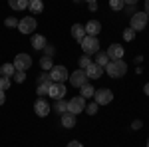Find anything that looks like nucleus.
Here are the masks:
<instances>
[{
  "instance_id": "nucleus-1",
  "label": "nucleus",
  "mask_w": 149,
  "mask_h": 147,
  "mask_svg": "<svg viewBox=\"0 0 149 147\" xmlns=\"http://www.w3.org/2000/svg\"><path fill=\"white\" fill-rule=\"evenodd\" d=\"M103 74H107L109 78H121L127 74V64L123 62V58L121 60H109L103 68Z\"/></svg>"
},
{
  "instance_id": "nucleus-2",
  "label": "nucleus",
  "mask_w": 149,
  "mask_h": 147,
  "mask_svg": "<svg viewBox=\"0 0 149 147\" xmlns=\"http://www.w3.org/2000/svg\"><path fill=\"white\" fill-rule=\"evenodd\" d=\"M80 46H81V50H84V54H88V56L100 52V40H97V36H84L80 40Z\"/></svg>"
},
{
  "instance_id": "nucleus-3",
  "label": "nucleus",
  "mask_w": 149,
  "mask_h": 147,
  "mask_svg": "<svg viewBox=\"0 0 149 147\" xmlns=\"http://www.w3.org/2000/svg\"><path fill=\"white\" fill-rule=\"evenodd\" d=\"M147 20H149V16L143 10H139V12H135V14L129 18V28H131V30H135V32H141V30H145Z\"/></svg>"
},
{
  "instance_id": "nucleus-4",
  "label": "nucleus",
  "mask_w": 149,
  "mask_h": 147,
  "mask_svg": "<svg viewBox=\"0 0 149 147\" xmlns=\"http://www.w3.org/2000/svg\"><path fill=\"white\" fill-rule=\"evenodd\" d=\"M14 68H16V72H28V70L32 68V56H28V54H16V58H14Z\"/></svg>"
},
{
  "instance_id": "nucleus-5",
  "label": "nucleus",
  "mask_w": 149,
  "mask_h": 147,
  "mask_svg": "<svg viewBox=\"0 0 149 147\" xmlns=\"http://www.w3.org/2000/svg\"><path fill=\"white\" fill-rule=\"evenodd\" d=\"M93 100H95L97 105H107V103H111V100H113V91L107 90V88H100V90H95V93H93Z\"/></svg>"
},
{
  "instance_id": "nucleus-6",
  "label": "nucleus",
  "mask_w": 149,
  "mask_h": 147,
  "mask_svg": "<svg viewBox=\"0 0 149 147\" xmlns=\"http://www.w3.org/2000/svg\"><path fill=\"white\" fill-rule=\"evenodd\" d=\"M66 86H64V82H52L50 84V88H48V95L52 98V100H62L64 95H66Z\"/></svg>"
},
{
  "instance_id": "nucleus-7",
  "label": "nucleus",
  "mask_w": 149,
  "mask_h": 147,
  "mask_svg": "<svg viewBox=\"0 0 149 147\" xmlns=\"http://www.w3.org/2000/svg\"><path fill=\"white\" fill-rule=\"evenodd\" d=\"M36 26H38V22H36L34 16H24L22 20L18 22V30H20L22 34H32L36 30Z\"/></svg>"
},
{
  "instance_id": "nucleus-8",
  "label": "nucleus",
  "mask_w": 149,
  "mask_h": 147,
  "mask_svg": "<svg viewBox=\"0 0 149 147\" xmlns=\"http://www.w3.org/2000/svg\"><path fill=\"white\" fill-rule=\"evenodd\" d=\"M86 109V98H81V95H76V98H72L68 102V111L74 113V115H78Z\"/></svg>"
},
{
  "instance_id": "nucleus-9",
  "label": "nucleus",
  "mask_w": 149,
  "mask_h": 147,
  "mask_svg": "<svg viewBox=\"0 0 149 147\" xmlns=\"http://www.w3.org/2000/svg\"><path fill=\"white\" fill-rule=\"evenodd\" d=\"M48 74H50L52 82H66L70 78V72L66 70V66H54Z\"/></svg>"
},
{
  "instance_id": "nucleus-10",
  "label": "nucleus",
  "mask_w": 149,
  "mask_h": 147,
  "mask_svg": "<svg viewBox=\"0 0 149 147\" xmlns=\"http://www.w3.org/2000/svg\"><path fill=\"white\" fill-rule=\"evenodd\" d=\"M70 84L74 86V88H80V86H84L86 82H88V76H86V70H76V72H72L70 74Z\"/></svg>"
},
{
  "instance_id": "nucleus-11",
  "label": "nucleus",
  "mask_w": 149,
  "mask_h": 147,
  "mask_svg": "<svg viewBox=\"0 0 149 147\" xmlns=\"http://www.w3.org/2000/svg\"><path fill=\"white\" fill-rule=\"evenodd\" d=\"M50 103H48V100H44V98H38L34 102V113L38 115V117H46L48 113H50Z\"/></svg>"
},
{
  "instance_id": "nucleus-12",
  "label": "nucleus",
  "mask_w": 149,
  "mask_h": 147,
  "mask_svg": "<svg viewBox=\"0 0 149 147\" xmlns=\"http://www.w3.org/2000/svg\"><path fill=\"white\" fill-rule=\"evenodd\" d=\"M105 54L109 56V60H121L125 54V48L121 44H109V48L105 50Z\"/></svg>"
},
{
  "instance_id": "nucleus-13",
  "label": "nucleus",
  "mask_w": 149,
  "mask_h": 147,
  "mask_svg": "<svg viewBox=\"0 0 149 147\" xmlns=\"http://www.w3.org/2000/svg\"><path fill=\"white\" fill-rule=\"evenodd\" d=\"M86 76H88V79H100L103 76V68L92 62V64L86 68Z\"/></svg>"
},
{
  "instance_id": "nucleus-14",
  "label": "nucleus",
  "mask_w": 149,
  "mask_h": 147,
  "mask_svg": "<svg viewBox=\"0 0 149 147\" xmlns=\"http://www.w3.org/2000/svg\"><path fill=\"white\" fill-rule=\"evenodd\" d=\"M84 28H86V36H97L102 32V24L97 22V20H90Z\"/></svg>"
},
{
  "instance_id": "nucleus-15",
  "label": "nucleus",
  "mask_w": 149,
  "mask_h": 147,
  "mask_svg": "<svg viewBox=\"0 0 149 147\" xmlns=\"http://www.w3.org/2000/svg\"><path fill=\"white\" fill-rule=\"evenodd\" d=\"M30 44H32L34 50H44L46 44H48V40L42 34H34V36H32V40H30Z\"/></svg>"
},
{
  "instance_id": "nucleus-16",
  "label": "nucleus",
  "mask_w": 149,
  "mask_h": 147,
  "mask_svg": "<svg viewBox=\"0 0 149 147\" xmlns=\"http://www.w3.org/2000/svg\"><path fill=\"white\" fill-rule=\"evenodd\" d=\"M62 127H66V129H72L74 125H76V115L74 113H70V111H66V113H62Z\"/></svg>"
},
{
  "instance_id": "nucleus-17",
  "label": "nucleus",
  "mask_w": 149,
  "mask_h": 147,
  "mask_svg": "<svg viewBox=\"0 0 149 147\" xmlns=\"http://www.w3.org/2000/svg\"><path fill=\"white\" fill-rule=\"evenodd\" d=\"M70 34H72V38H74L76 42H80L81 38L86 36V28H84L81 24H74V26H72V30H70Z\"/></svg>"
},
{
  "instance_id": "nucleus-18",
  "label": "nucleus",
  "mask_w": 149,
  "mask_h": 147,
  "mask_svg": "<svg viewBox=\"0 0 149 147\" xmlns=\"http://www.w3.org/2000/svg\"><path fill=\"white\" fill-rule=\"evenodd\" d=\"M28 2L30 0H8V6L12 10L20 12V10H28Z\"/></svg>"
},
{
  "instance_id": "nucleus-19",
  "label": "nucleus",
  "mask_w": 149,
  "mask_h": 147,
  "mask_svg": "<svg viewBox=\"0 0 149 147\" xmlns=\"http://www.w3.org/2000/svg\"><path fill=\"white\" fill-rule=\"evenodd\" d=\"M93 93H95V88H93L92 84H88V82H86L84 86H80V95H81V98H86V100H88V98H93Z\"/></svg>"
},
{
  "instance_id": "nucleus-20",
  "label": "nucleus",
  "mask_w": 149,
  "mask_h": 147,
  "mask_svg": "<svg viewBox=\"0 0 149 147\" xmlns=\"http://www.w3.org/2000/svg\"><path fill=\"white\" fill-rule=\"evenodd\" d=\"M28 10L32 12V14L44 12V2H42V0H30V2H28Z\"/></svg>"
},
{
  "instance_id": "nucleus-21",
  "label": "nucleus",
  "mask_w": 149,
  "mask_h": 147,
  "mask_svg": "<svg viewBox=\"0 0 149 147\" xmlns=\"http://www.w3.org/2000/svg\"><path fill=\"white\" fill-rule=\"evenodd\" d=\"M16 74V68H14V64H2L0 66V76H4V78H10Z\"/></svg>"
},
{
  "instance_id": "nucleus-22",
  "label": "nucleus",
  "mask_w": 149,
  "mask_h": 147,
  "mask_svg": "<svg viewBox=\"0 0 149 147\" xmlns=\"http://www.w3.org/2000/svg\"><path fill=\"white\" fill-rule=\"evenodd\" d=\"M52 109L58 113H66L68 111V102L62 98V100H54V103H52Z\"/></svg>"
},
{
  "instance_id": "nucleus-23",
  "label": "nucleus",
  "mask_w": 149,
  "mask_h": 147,
  "mask_svg": "<svg viewBox=\"0 0 149 147\" xmlns=\"http://www.w3.org/2000/svg\"><path fill=\"white\" fill-rule=\"evenodd\" d=\"M40 68L44 70V72H50V70L54 68V58L42 56V58H40Z\"/></svg>"
},
{
  "instance_id": "nucleus-24",
  "label": "nucleus",
  "mask_w": 149,
  "mask_h": 147,
  "mask_svg": "<svg viewBox=\"0 0 149 147\" xmlns=\"http://www.w3.org/2000/svg\"><path fill=\"white\" fill-rule=\"evenodd\" d=\"M109 62V56L105 54V52H97L95 54V62L93 64H97V66H102V68H105V64Z\"/></svg>"
},
{
  "instance_id": "nucleus-25",
  "label": "nucleus",
  "mask_w": 149,
  "mask_h": 147,
  "mask_svg": "<svg viewBox=\"0 0 149 147\" xmlns=\"http://www.w3.org/2000/svg\"><path fill=\"white\" fill-rule=\"evenodd\" d=\"M90 64H92V58L88 56V54H84V56L78 60V68H80V70H86Z\"/></svg>"
},
{
  "instance_id": "nucleus-26",
  "label": "nucleus",
  "mask_w": 149,
  "mask_h": 147,
  "mask_svg": "<svg viewBox=\"0 0 149 147\" xmlns=\"http://www.w3.org/2000/svg\"><path fill=\"white\" fill-rule=\"evenodd\" d=\"M135 34H137V32H135V30H131V28L127 26L121 36H123V40H125V42H133V40H135Z\"/></svg>"
},
{
  "instance_id": "nucleus-27",
  "label": "nucleus",
  "mask_w": 149,
  "mask_h": 147,
  "mask_svg": "<svg viewBox=\"0 0 149 147\" xmlns=\"http://www.w3.org/2000/svg\"><path fill=\"white\" fill-rule=\"evenodd\" d=\"M109 8L115 10V12H119V10L125 8V2H123V0H109Z\"/></svg>"
},
{
  "instance_id": "nucleus-28",
  "label": "nucleus",
  "mask_w": 149,
  "mask_h": 147,
  "mask_svg": "<svg viewBox=\"0 0 149 147\" xmlns=\"http://www.w3.org/2000/svg\"><path fill=\"white\" fill-rule=\"evenodd\" d=\"M97 109H100V105H97L95 102H92V103H86V109H84V111L88 113V115H95Z\"/></svg>"
},
{
  "instance_id": "nucleus-29",
  "label": "nucleus",
  "mask_w": 149,
  "mask_h": 147,
  "mask_svg": "<svg viewBox=\"0 0 149 147\" xmlns=\"http://www.w3.org/2000/svg\"><path fill=\"white\" fill-rule=\"evenodd\" d=\"M48 88H50V84H38L36 93H38L40 98H44V95H48Z\"/></svg>"
},
{
  "instance_id": "nucleus-30",
  "label": "nucleus",
  "mask_w": 149,
  "mask_h": 147,
  "mask_svg": "<svg viewBox=\"0 0 149 147\" xmlns=\"http://www.w3.org/2000/svg\"><path fill=\"white\" fill-rule=\"evenodd\" d=\"M18 22H20V20H16V16H8V18L4 20V26H6V28H18Z\"/></svg>"
},
{
  "instance_id": "nucleus-31",
  "label": "nucleus",
  "mask_w": 149,
  "mask_h": 147,
  "mask_svg": "<svg viewBox=\"0 0 149 147\" xmlns=\"http://www.w3.org/2000/svg\"><path fill=\"white\" fill-rule=\"evenodd\" d=\"M12 78H14L16 84H24V82H26V72H16Z\"/></svg>"
},
{
  "instance_id": "nucleus-32",
  "label": "nucleus",
  "mask_w": 149,
  "mask_h": 147,
  "mask_svg": "<svg viewBox=\"0 0 149 147\" xmlns=\"http://www.w3.org/2000/svg\"><path fill=\"white\" fill-rule=\"evenodd\" d=\"M38 84H52V78H50V74H48V72L40 74V76H38Z\"/></svg>"
},
{
  "instance_id": "nucleus-33",
  "label": "nucleus",
  "mask_w": 149,
  "mask_h": 147,
  "mask_svg": "<svg viewBox=\"0 0 149 147\" xmlns=\"http://www.w3.org/2000/svg\"><path fill=\"white\" fill-rule=\"evenodd\" d=\"M10 84H12L10 78H4V76H0V90H4V91H6L8 88H10Z\"/></svg>"
},
{
  "instance_id": "nucleus-34",
  "label": "nucleus",
  "mask_w": 149,
  "mask_h": 147,
  "mask_svg": "<svg viewBox=\"0 0 149 147\" xmlns=\"http://www.w3.org/2000/svg\"><path fill=\"white\" fill-rule=\"evenodd\" d=\"M54 54H56V48H54L52 44H46V48H44V56L54 58Z\"/></svg>"
},
{
  "instance_id": "nucleus-35",
  "label": "nucleus",
  "mask_w": 149,
  "mask_h": 147,
  "mask_svg": "<svg viewBox=\"0 0 149 147\" xmlns=\"http://www.w3.org/2000/svg\"><path fill=\"white\" fill-rule=\"evenodd\" d=\"M127 14H129V16H133V14H135V12H137V8H135V4H127Z\"/></svg>"
},
{
  "instance_id": "nucleus-36",
  "label": "nucleus",
  "mask_w": 149,
  "mask_h": 147,
  "mask_svg": "<svg viewBox=\"0 0 149 147\" xmlns=\"http://www.w3.org/2000/svg\"><path fill=\"white\" fill-rule=\"evenodd\" d=\"M131 127H133V129H141V127H143V121H141V119H133Z\"/></svg>"
},
{
  "instance_id": "nucleus-37",
  "label": "nucleus",
  "mask_w": 149,
  "mask_h": 147,
  "mask_svg": "<svg viewBox=\"0 0 149 147\" xmlns=\"http://www.w3.org/2000/svg\"><path fill=\"white\" fill-rule=\"evenodd\" d=\"M66 147H84V145H81V143L78 141V139H74V141H70V143H68Z\"/></svg>"
},
{
  "instance_id": "nucleus-38",
  "label": "nucleus",
  "mask_w": 149,
  "mask_h": 147,
  "mask_svg": "<svg viewBox=\"0 0 149 147\" xmlns=\"http://www.w3.org/2000/svg\"><path fill=\"white\" fill-rule=\"evenodd\" d=\"M4 102H6V91L0 90V105H4Z\"/></svg>"
},
{
  "instance_id": "nucleus-39",
  "label": "nucleus",
  "mask_w": 149,
  "mask_h": 147,
  "mask_svg": "<svg viewBox=\"0 0 149 147\" xmlns=\"http://www.w3.org/2000/svg\"><path fill=\"white\" fill-rule=\"evenodd\" d=\"M88 6H90V12H95V10H97V2H88Z\"/></svg>"
},
{
  "instance_id": "nucleus-40",
  "label": "nucleus",
  "mask_w": 149,
  "mask_h": 147,
  "mask_svg": "<svg viewBox=\"0 0 149 147\" xmlns=\"http://www.w3.org/2000/svg\"><path fill=\"white\" fill-rule=\"evenodd\" d=\"M143 93H145V95H149V82L143 86Z\"/></svg>"
},
{
  "instance_id": "nucleus-41",
  "label": "nucleus",
  "mask_w": 149,
  "mask_h": 147,
  "mask_svg": "<svg viewBox=\"0 0 149 147\" xmlns=\"http://www.w3.org/2000/svg\"><path fill=\"white\" fill-rule=\"evenodd\" d=\"M143 12H145V14L149 16V0H145V10H143Z\"/></svg>"
},
{
  "instance_id": "nucleus-42",
  "label": "nucleus",
  "mask_w": 149,
  "mask_h": 147,
  "mask_svg": "<svg viewBox=\"0 0 149 147\" xmlns=\"http://www.w3.org/2000/svg\"><path fill=\"white\" fill-rule=\"evenodd\" d=\"M123 2H125V4H137L139 0H123Z\"/></svg>"
},
{
  "instance_id": "nucleus-43",
  "label": "nucleus",
  "mask_w": 149,
  "mask_h": 147,
  "mask_svg": "<svg viewBox=\"0 0 149 147\" xmlns=\"http://www.w3.org/2000/svg\"><path fill=\"white\" fill-rule=\"evenodd\" d=\"M86 2H97V0H86Z\"/></svg>"
},
{
  "instance_id": "nucleus-44",
  "label": "nucleus",
  "mask_w": 149,
  "mask_h": 147,
  "mask_svg": "<svg viewBox=\"0 0 149 147\" xmlns=\"http://www.w3.org/2000/svg\"><path fill=\"white\" fill-rule=\"evenodd\" d=\"M72 2H80V0H72Z\"/></svg>"
},
{
  "instance_id": "nucleus-45",
  "label": "nucleus",
  "mask_w": 149,
  "mask_h": 147,
  "mask_svg": "<svg viewBox=\"0 0 149 147\" xmlns=\"http://www.w3.org/2000/svg\"><path fill=\"white\" fill-rule=\"evenodd\" d=\"M147 147H149V139H147Z\"/></svg>"
}]
</instances>
